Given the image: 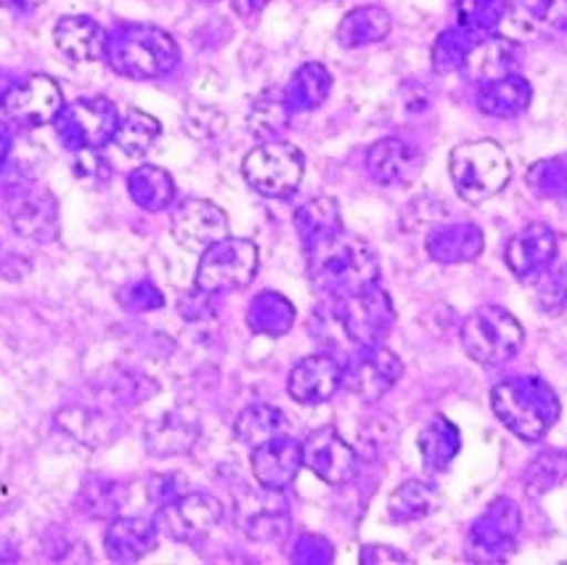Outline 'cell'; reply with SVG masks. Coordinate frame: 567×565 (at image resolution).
<instances>
[{
  "instance_id": "e575fe53",
  "label": "cell",
  "mask_w": 567,
  "mask_h": 565,
  "mask_svg": "<svg viewBox=\"0 0 567 565\" xmlns=\"http://www.w3.org/2000/svg\"><path fill=\"white\" fill-rule=\"evenodd\" d=\"M441 496H437V489L427 481H411L401 483L388 500V517L393 523H414L427 517L432 510L437 507Z\"/></svg>"
},
{
  "instance_id": "44dd1931",
  "label": "cell",
  "mask_w": 567,
  "mask_h": 565,
  "mask_svg": "<svg viewBox=\"0 0 567 565\" xmlns=\"http://www.w3.org/2000/svg\"><path fill=\"white\" fill-rule=\"evenodd\" d=\"M342 386V367L337 364L332 356L316 353L302 359L292 372H289L287 390L297 403L306 407H319L329 401Z\"/></svg>"
},
{
  "instance_id": "681fc988",
  "label": "cell",
  "mask_w": 567,
  "mask_h": 565,
  "mask_svg": "<svg viewBox=\"0 0 567 565\" xmlns=\"http://www.w3.org/2000/svg\"><path fill=\"white\" fill-rule=\"evenodd\" d=\"M334 557L332 544L316 534H306L300 536V542L295 544V563H329Z\"/></svg>"
},
{
  "instance_id": "277c9868",
  "label": "cell",
  "mask_w": 567,
  "mask_h": 565,
  "mask_svg": "<svg viewBox=\"0 0 567 565\" xmlns=\"http://www.w3.org/2000/svg\"><path fill=\"white\" fill-rule=\"evenodd\" d=\"M449 171L458 197L470 205L496 197L512 178L509 157L496 141H467L456 146L449 157Z\"/></svg>"
},
{
  "instance_id": "b9f144b4",
  "label": "cell",
  "mask_w": 567,
  "mask_h": 565,
  "mask_svg": "<svg viewBox=\"0 0 567 565\" xmlns=\"http://www.w3.org/2000/svg\"><path fill=\"white\" fill-rule=\"evenodd\" d=\"M525 181H528L533 192L544 199L567 197V152L538 160V163L528 171V178Z\"/></svg>"
},
{
  "instance_id": "6f0895ef",
  "label": "cell",
  "mask_w": 567,
  "mask_h": 565,
  "mask_svg": "<svg viewBox=\"0 0 567 565\" xmlns=\"http://www.w3.org/2000/svg\"><path fill=\"white\" fill-rule=\"evenodd\" d=\"M9 152H11V136L0 127V167H3L6 160H9Z\"/></svg>"
},
{
  "instance_id": "ab89813d",
  "label": "cell",
  "mask_w": 567,
  "mask_h": 565,
  "mask_svg": "<svg viewBox=\"0 0 567 565\" xmlns=\"http://www.w3.org/2000/svg\"><path fill=\"white\" fill-rule=\"evenodd\" d=\"M509 0H456L458 27L475 35H494L502 27Z\"/></svg>"
},
{
  "instance_id": "7402d4cb",
  "label": "cell",
  "mask_w": 567,
  "mask_h": 565,
  "mask_svg": "<svg viewBox=\"0 0 567 565\" xmlns=\"http://www.w3.org/2000/svg\"><path fill=\"white\" fill-rule=\"evenodd\" d=\"M199 435L202 428L197 417L175 409V412H165L157 420L146 422L144 443L148 454L157 456V460H167V456H181L192 452L197 446Z\"/></svg>"
},
{
  "instance_id": "3957f363",
  "label": "cell",
  "mask_w": 567,
  "mask_h": 565,
  "mask_svg": "<svg viewBox=\"0 0 567 565\" xmlns=\"http://www.w3.org/2000/svg\"><path fill=\"white\" fill-rule=\"evenodd\" d=\"M491 407L502 425L523 441H542L559 420V399L538 377H509L491 393Z\"/></svg>"
},
{
  "instance_id": "60d3db41",
  "label": "cell",
  "mask_w": 567,
  "mask_h": 565,
  "mask_svg": "<svg viewBox=\"0 0 567 565\" xmlns=\"http://www.w3.org/2000/svg\"><path fill=\"white\" fill-rule=\"evenodd\" d=\"M477 38L481 35L464 30V27H451V30L441 32V38L432 45V66H435L437 72H443V75H449V72H462L464 59H467L472 43H475Z\"/></svg>"
},
{
  "instance_id": "2e32d148",
  "label": "cell",
  "mask_w": 567,
  "mask_h": 565,
  "mask_svg": "<svg viewBox=\"0 0 567 565\" xmlns=\"http://www.w3.org/2000/svg\"><path fill=\"white\" fill-rule=\"evenodd\" d=\"M171 232L181 247L205 253L215 242L228 237V218L213 202L188 197L175 207Z\"/></svg>"
},
{
  "instance_id": "5b68a950",
  "label": "cell",
  "mask_w": 567,
  "mask_h": 565,
  "mask_svg": "<svg viewBox=\"0 0 567 565\" xmlns=\"http://www.w3.org/2000/svg\"><path fill=\"white\" fill-rule=\"evenodd\" d=\"M458 340L475 364L502 367L519 353L525 342V329L506 308L481 306L464 319Z\"/></svg>"
},
{
  "instance_id": "d590c367",
  "label": "cell",
  "mask_w": 567,
  "mask_h": 565,
  "mask_svg": "<svg viewBox=\"0 0 567 565\" xmlns=\"http://www.w3.org/2000/svg\"><path fill=\"white\" fill-rule=\"evenodd\" d=\"M292 123V106L287 104L284 91H266L255 99L247 114V127L255 138L279 141V136Z\"/></svg>"
},
{
  "instance_id": "cb8c5ba5",
  "label": "cell",
  "mask_w": 567,
  "mask_h": 565,
  "mask_svg": "<svg viewBox=\"0 0 567 565\" xmlns=\"http://www.w3.org/2000/svg\"><path fill=\"white\" fill-rule=\"evenodd\" d=\"M485 239L483 228L470 220H456V224L435 226L427 234V253L432 260L445 266L470 264L483 253Z\"/></svg>"
},
{
  "instance_id": "f546056e",
  "label": "cell",
  "mask_w": 567,
  "mask_h": 565,
  "mask_svg": "<svg viewBox=\"0 0 567 565\" xmlns=\"http://www.w3.org/2000/svg\"><path fill=\"white\" fill-rule=\"evenodd\" d=\"M393 30V19L380 6H358L346 13L340 27H337V43L342 49H363V45H374L390 35Z\"/></svg>"
},
{
  "instance_id": "ba28073f",
  "label": "cell",
  "mask_w": 567,
  "mask_h": 565,
  "mask_svg": "<svg viewBox=\"0 0 567 565\" xmlns=\"http://www.w3.org/2000/svg\"><path fill=\"white\" fill-rule=\"evenodd\" d=\"M120 114L110 99L91 96L64 104L59 117L53 120L56 136L70 152L104 150L114 138Z\"/></svg>"
},
{
  "instance_id": "74e56055",
  "label": "cell",
  "mask_w": 567,
  "mask_h": 565,
  "mask_svg": "<svg viewBox=\"0 0 567 565\" xmlns=\"http://www.w3.org/2000/svg\"><path fill=\"white\" fill-rule=\"evenodd\" d=\"M281 430L284 414L276 407H271V403H252L234 422L236 441L245 443L249 449L276 439V435H281Z\"/></svg>"
},
{
  "instance_id": "f6af8a7d",
  "label": "cell",
  "mask_w": 567,
  "mask_h": 565,
  "mask_svg": "<svg viewBox=\"0 0 567 565\" xmlns=\"http://www.w3.org/2000/svg\"><path fill=\"white\" fill-rule=\"evenodd\" d=\"M184 127H186L188 136L207 141V138L218 136L223 127H226V117H223L215 106L194 104V106H188V112L184 117Z\"/></svg>"
},
{
  "instance_id": "ac0fdd59",
  "label": "cell",
  "mask_w": 567,
  "mask_h": 565,
  "mask_svg": "<svg viewBox=\"0 0 567 565\" xmlns=\"http://www.w3.org/2000/svg\"><path fill=\"white\" fill-rule=\"evenodd\" d=\"M506 266L517 279L533 281L549 271L557 258V234L546 224H530L506 242Z\"/></svg>"
},
{
  "instance_id": "30bf717a",
  "label": "cell",
  "mask_w": 567,
  "mask_h": 565,
  "mask_svg": "<svg viewBox=\"0 0 567 565\" xmlns=\"http://www.w3.org/2000/svg\"><path fill=\"white\" fill-rule=\"evenodd\" d=\"M223 521V504L213 494H181L157 510V528L173 542L197 544Z\"/></svg>"
},
{
  "instance_id": "1f68e13d",
  "label": "cell",
  "mask_w": 567,
  "mask_h": 565,
  "mask_svg": "<svg viewBox=\"0 0 567 565\" xmlns=\"http://www.w3.org/2000/svg\"><path fill=\"white\" fill-rule=\"evenodd\" d=\"M462 452V433L443 414L432 417L420 433V454L430 473H443Z\"/></svg>"
},
{
  "instance_id": "f35d334b",
  "label": "cell",
  "mask_w": 567,
  "mask_h": 565,
  "mask_svg": "<svg viewBox=\"0 0 567 565\" xmlns=\"http://www.w3.org/2000/svg\"><path fill=\"white\" fill-rule=\"evenodd\" d=\"M289 521L287 510L274 507V504H262L258 510H245L241 513V531H245L247 540L252 542H281L289 534Z\"/></svg>"
},
{
  "instance_id": "9f6ffc18",
  "label": "cell",
  "mask_w": 567,
  "mask_h": 565,
  "mask_svg": "<svg viewBox=\"0 0 567 565\" xmlns=\"http://www.w3.org/2000/svg\"><path fill=\"white\" fill-rule=\"evenodd\" d=\"M231 3H234V9L241 13V17H252V13L266 9L268 0H231Z\"/></svg>"
},
{
  "instance_id": "4316f807",
  "label": "cell",
  "mask_w": 567,
  "mask_h": 565,
  "mask_svg": "<svg viewBox=\"0 0 567 565\" xmlns=\"http://www.w3.org/2000/svg\"><path fill=\"white\" fill-rule=\"evenodd\" d=\"M295 232L302 242V250L310 253L327 245L342 234V213L337 199L319 197L310 199L295 213Z\"/></svg>"
},
{
  "instance_id": "db71d44e",
  "label": "cell",
  "mask_w": 567,
  "mask_h": 565,
  "mask_svg": "<svg viewBox=\"0 0 567 565\" xmlns=\"http://www.w3.org/2000/svg\"><path fill=\"white\" fill-rule=\"evenodd\" d=\"M175 481L178 477L175 475H162V477H154L152 486H148V496H152V502L162 507V504L173 502L175 496H181V489H175Z\"/></svg>"
},
{
  "instance_id": "816d5d0a",
  "label": "cell",
  "mask_w": 567,
  "mask_h": 565,
  "mask_svg": "<svg viewBox=\"0 0 567 565\" xmlns=\"http://www.w3.org/2000/svg\"><path fill=\"white\" fill-rule=\"evenodd\" d=\"M361 563L363 565H393V563H409V557L401 549L388 547V544H367L361 547Z\"/></svg>"
},
{
  "instance_id": "9c48e42d",
  "label": "cell",
  "mask_w": 567,
  "mask_h": 565,
  "mask_svg": "<svg viewBox=\"0 0 567 565\" xmlns=\"http://www.w3.org/2000/svg\"><path fill=\"white\" fill-rule=\"evenodd\" d=\"M342 332L355 346H380L395 325V306L380 285H369L348 298H332Z\"/></svg>"
},
{
  "instance_id": "d6986e66",
  "label": "cell",
  "mask_w": 567,
  "mask_h": 565,
  "mask_svg": "<svg viewBox=\"0 0 567 565\" xmlns=\"http://www.w3.org/2000/svg\"><path fill=\"white\" fill-rule=\"evenodd\" d=\"M255 481L266 491H281L295 483L297 473L302 468V443H297L289 435H276V439L260 443L252 449Z\"/></svg>"
},
{
  "instance_id": "c3c4849f",
  "label": "cell",
  "mask_w": 567,
  "mask_h": 565,
  "mask_svg": "<svg viewBox=\"0 0 567 565\" xmlns=\"http://www.w3.org/2000/svg\"><path fill=\"white\" fill-rule=\"evenodd\" d=\"M393 439L395 430L388 417H377L374 422H369V425L361 430V446L367 449V456H371V460H377L382 452H388Z\"/></svg>"
},
{
  "instance_id": "ee69618b",
  "label": "cell",
  "mask_w": 567,
  "mask_h": 565,
  "mask_svg": "<svg viewBox=\"0 0 567 565\" xmlns=\"http://www.w3.org/2000/svg\"><path fill=\"white\" fill-rule=\"evenodd\" d=\"M85 510L93 517H112L120 513V483L106 481V477H93L83 486Z\"/></svg>"
},
{
  "instance_id": "7bdbcfd3",
  "label": "cell",
  "mask_w": 567,
  "mask_h": 565,
  "mask_svg": "<svg viewBox=\"0 0 567 565\" xmlns=\"http://www.w3.org/2000/svg\"><path fill=\"white\" fill-rule=\"evenodd\" d=\"M567 473V454L565 452H544L542 456L530 462L528 473H525V489L530 496L546 494L563 481Z\"/></svg>"
},
{
  "instance_id": "d4e9b609",
  "label": "cell",
  "mask_w": 567,
  "mask_h": 565,
  "mask_svg": "<svg viewBox=\"0 0 567 565\" xmlns=\"http://www.w3.org/2000/svg\"><path fill=\"white\" fill-rule=\"evenodd\" d=\"M53 43L70 62H99L106 53V32L91 17H64L53 27Z\"/></svg>"
},
{
  "instance_id": "8d00e7d4",
  "label": "cell",
  "mask_w": 567,
  "mask_h": 565,
  "mask_svg": "<svg viewBox=\"0 0 567 565\" xmlns=\"http://www.w3.org/2000/svg\"><path fill=\"white\" fill-rule=\"evenodd\" d=\"M159 133L162 125L157 117H152V114L141 110H127L125 117L117 123V131H114L112 141L127 154V157H144V154L152 152V146L157 144Z\"/></svg>"
},
{
  "instance_id": "8992f818",
  "label": "cell",
  "mask_w": 567,
  "mask_h": 565,
  "mask_svg": "<svg viewBox=\"0 0 567 565\" xmlns=\"http://www.w3.org/2000/svg\"><path fill=\"white\" fill-rule=\"evenodd\" d=\"M241 173L249 188L268 199L292 197L306 173V157L292 144L284 141H262L241 163Z\"/></svg>"
},
{
  "instance_id": "484cf974",
  "label": "cell",
  "mask_w": 567,
  "mask_h": 565,
  "mask_svg": "<svg viewBox=\"0 0 567 565\" xmlns=\"http://www.w3.org/2000/svg\"><path fill=\"white\" fill-rule=\"evenodd\" d=\"M159 528L146 517H117L104 536L106 555L114 563H136L157 547Z\"/></svg>"
},
{
  "instance_id": "7a4b0ae2",
  "label": "cell",
  "mask_w": 567,
  "mask_h": 565,
  "mask_svg": "<svg viewBox=\"0 0 567 565\" xmlns=\"http://www.w3.org/2000/svg\"><path fill=\"white\" fill-rule=\"evenodd\" d=\"M106 64L131 80H157L181 62L178 43L154 24H120L106 35Z\"/></svg>"
},
{
  "instance_id": "ffe728a7",
  "label": "cell",
  "mask_w": 567,
  "mask_h": 565,
  "mask_svg": "<svg viewBox=\"0 0 567 565\" xmlns=\"http://www.w3.org/2000/svg\"><path fill=\"white\" fill-rule=\"evenodd\" d=\"M424 157L403 138H382L367 154L369 176L382 186H409L420 178Z\"/></svg>"
},
{
  "instance_id": "11a10c76",
  "label": "cell",
  "mask_w": 567,
  "mask_h": 565,
  "mask_svg": "<svg viewBox=\"0 0 567 565\" xmlns=\"http://www.w3.org/2000/svg\"><path fill=\"white\" fill-rule=\"evenodd\" d=\"M43 3L45 0H0V9H9L17 13H30V11H38Z\"/></svg>"
},
{
  "instance_id": "d6a6232c",
  "label": "cell",
  "mask_w": 567,
  "mask_h": 565,
  "mask_svg": "<svg viewBox=\"0 0 567 565\" xmlns=\"http://www.w3.org/2000/svg\"><path fill=\"white\" fill-rule=\"evenodd\" d=\"M329 93H332V75L319 62L302 64L289 78L287 89H284V96H287V104L292 106V112L319 110L323 101L329 99Z\"/></svg>"
},
{
  "instance_id": "8fae6325",
  "label": "cell",
  "mask_w": 567,
  "mask_h": 565,
  "mask_svg": "<svg viewBox=\"0 0 567 565\" xmlns=\"http://www.w3.org/2000/svg\"><path fill=\"white\" fill-rule=\"evenodd\" d=\"M519 526H523V521H519L517 504L512 500H496L481 517H477L475 526L470 531V561H506L517 544Z\"/></svg>"
},
{
  "instance_id": "e0dca14e",
  "label": "cell",
  "mask_w": 567,
  "mask_h": 565,
  "mask_svg": "<svg viewBox=\"0 0 567 565\" xmlns=\"http://www.w3.org/2000/svg\"><path fill=\"white\" fill-rule=\"evenodd\" d=\"M502 27L509 40L559 35L567 32V0H512Z\"/></svg>"
},
{
  "instance_id": "836d02e7",
  "label": "cell",
  "mask_w": 567,
  "mask_h": 565,
  "mask_svg": "<svg viewBox=\"0 0 567 565\" xmlns=\"http://www.w3.org/2000/svg\"><path fill=\"white\" fill-rule=\"evenodd\" d=\"M127 194L141 210L159 213L171 207L175 197V181L167 171L157 165H144L127 176Z\"/></svg>"
},
{
  "instance_id": "7dc6e473",
  "label": "cell",
  "mask_w": 567,
  "mask_h": 565,
  "mask_svg": "<svg viewBox=\"0 0 567 565\" xmlns=\"http://www.w3.org/2000/svg\"><path fill=\"white\" fill-rule=\"evenodd\" d=\"M538 302L546 311H555V308L567 302V266H559L555 271H544L538 277Z\"/></svg>"
},
{
  "instance_id": "4dcf8cb0",
  "label": "cell",
  "mask_w": 567,
  "mask_h": 565,
  "mask_svg": "<svg viewBox=\"0 0 567 565\" xmlns=\"http://www.w3.org/2000/svg\"><path fill=\"white\" fill-rule=\"evenodd\" d=\"M295 306L274 289H262L247 306V327L262 338H281L295 325Z\"/></svg>"
},
{
  "instance_id": "6da1fadb",
  "label": "cell",
  "mask_w": 567,
  "mask_h": 565,
  "mask_svg": "<svg viewBox=\"0 0 567 565\" xmlns=\"http://www.w3.org/2000/svg\"><path fill=\"white\" fill-rule=\"evenodd\" d=\"M306 255L310 285L327 298H348L380 279V258L374 247L346 232Z\"/></svg>"
},
{
  "instance_id": "603a6c76",
  "label": "cell",
  "mask_w": 567,
  "mask_h": 565,
  "mask_svg": "<svg viewBox=\"0 0 567 565\" xmlns=\"http://www.w3.org/2000/svg\"><path fill=\"white\" fill-rule=\"evenodd\" d=\"M517 64V43L502 35H481L472 43L464 59V78L472 83H494L506 75H515Z\"/></svg>"
},
{
  "instance_id": "9a60e30c",
  "label": "cell",
  "mask_w": 567,
  "mask_h": 565,
  "mask_svg": "<svg viewBox=\"0 0 567 565\" xmlns=\"http://www.w3.org/2000/svg\"><path fill=\"white\" fill-rule=\"evenodd\" d=\"M9 218L19 237L40 242H53L59 237V205L49 188L24 184L11 188Z\"/></svg>"
},
{
  "instance_id": "bcb514c9",
  "label": "cell",
  "mask_w": 567,
  "mask_h": 565,
  "mask_svg": "<svg viewBox=\"0 0 567 565\" xmlns=\"http://www.w3.org/2000/svg\"><path fill=\"white\" fill-rule=\"evenodd\" d=\"M120 302H123L127 311L144 314V311H157V308L165 306V298H162L159 289L154 287V281L136 279L120 292Z\"/></svg>"
},
{
  "instance_id": "680465c9",
  "label": "cell",
  "mask_w": 567,
  "mask_h": 565,
  "mask_svg": "<svg viewBox=\"0 0 567 565\" xmlns=\"http://www.w3.org/2000/svg\"><path fill=\"white\" fill-rule=\"evenodd\" d=\"M13 80L6 75V72H0V106H3V101H6V96H9V91L13 89Z\"/></svg>"
},
{
  "instance_id": "52a82bcc",
  "label": "cell",
  "mask_w": 567,
  "mask_h": 565,
  "mask_svg": "<svg viewBox=\"0 0 567 565\" xmlns=\"http://www.w3.org/2000/svg\"><path fill=\"white\" fill-rule=\"evenodd\" d=\"M258 247L255 242L226 237L215 242L202 253L197 268V289L210 295L234 292V289H245L252 285L255 274H258Z\"/></svg>"
},
{
  "instance_id": "7c38bea8",
  "label": "cell",
  "mask_w": 567,
  "mask_h": 565,
  "mask_svg": "<svg viewBox=\"0 0 567 565\" xmlns=\"http://www.w3.org/2000/svg\"><path fill=\"white\" fill-rule=\"evenodd\" d=\"M403 377V361L382 346L361 348L342 369V386L361 401H380Z\"/></svg>"
},
{
  "instance_id": "83f0119b",
  "label": "cell",
  "mask_w": 567,
  "mask_h": 565,
  "mask_svg": "<svg viewBox=\"0 0 567 565\" xmlns=\"http://www.w3.org/2000/svg\"><path fill=\"white\" fill-rule=\"evenodd\" d=\"M59 425L72 435L74 441L85 443L91 449H104L120 435L117 417L101 409H85V407H70L59 412Z\"/></svg>"
},
{
  "instance_id": "4fadbf2b",
  "label": "cell",
  "mask_w": 567,
  "mask_h": 565,
  "mask_svg": "<svg viewBox=\"0 0 567 565\" xmlns=\"http://www.w3.org/2000/svg\"><path fill=\"white\" fill-rule=\"evenodd\" d=\"M302 465L329 486H346L358 475V452L332 425H323L302 443Z\"/></svg>"
},
{
  "instance_id": "f1b7e54d",
  "label": "cell",
  "mask_w": 567,
  "mask_h": 565,
  "mask_svg": "<svg viewBox=\"0 0 567 565\" xmlns=\"http://www.w3.org/2000/svg\"><path fill=\"white\" fill-rule=\"evenodd\" d=\"M533 89L525 78L519 75H506L494 83H485L477 91V106L483 114L498 120H509L523 114L530 106Z\"/></svg>"
},
{
  "instance_id": "f907efd6",
  "label": "cell",
  "mask_w": 567,
  "mask_h": 565,
  "mask_svg": "<svg viewBox=\"0 0 567 565\" xmlns=\"http://www.w3.org/2000/svg\"><path fill=\"white\" fill-rule=\"evenodd\" d=\"M74 176L85 178V181H106L110 178V163L101 157L99 150L93 152H74Z\"/></svg>"
},
{
  "instance_id": "f5cc1de1",
  "label": "cell",
  "mask_w": 567,
  "mask_h": 565,
  "mask_svg": "<svg viewBox=\"0 0 567 565\" xmlns=\"http://www.w3.org/2000/svg\"><path fill=\"white\" fill-rule=\"evenodd\" d=\"M210 292H202L197 289L194 295H186L181 300V314H184L186 321H202V319H210L213 316V306H210Z\"/></svg>"
},
{
  "instance_id": "91938a15",
  "label": "cell",
  "mask_w": 567,
  "mask_h": 565,
  "mask_svg": "<svg viewBox=\"0 0 567 565\" xmlns=\"http://www.w3.org/2000/svg\"><path fill=\"white\" fill-rule=\"evenodd\" d=\"M207 3H215V0H207Z\"/></svg>"
},
{
  "instance_id": "5bb4252c",
  "label": "cell",
  "mask_w": 567,
  "mask_h": 565,
  "mask_svg": "<svg viewBox=\"0 0 567 565\" xmlns=\"http://www.w3.org/2000/svg\"><path fill=\"white\" fill-rule=\"evenodd\" d=\"M64 110V93L49 75H32L17 83L3 101V112L19 127H43Z\"/></svg>"
}]
</instances>
